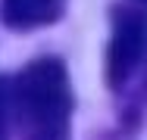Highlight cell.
<instances>
[{
  "label": "cell",
  "instance_id": "cell-2",
  "mask_svg": "<svg viewBox=\"0 0 147 140\" xmlns=\"http://www.w3.org/2000/svg\"><path fill=\"white\" fill-rule=\"evenodd\" d=\"M147 53V13L141 6L113 9V34L107 47V84L122 87Z\"/></svg>",
  "mask_w": 147,
  "mask_h": 140
},
{
  "label": "cell",
  "instance_id": "cell-1",
  "mask_svg": "<svg viewBox=\"0 0 147 140\" xmlns=\"http://www.w3.org/2000/svg\"><path fill=\"white\" fill-rule=\"evenodd\" d=\"M13 128L19 140H69L72 87L53 56L28 62L13 78Z\"/></svg>",
  "mask_w": 147,
  "mask_h": 140
},
{
  "label": "cell",
  "instance_id": "cell-4",
  "mask_svg": "<svg viewBox=\"0 0 147 140\" xmlns=\"http://www.w3.org/2000/svg\"><path fill=\"white\" fill-rule=\"evenodd\" d=\"M13 78H0V140H6L13 128Z\"/></svg>",
  "mask_w": 147,
  "mask_h": 140
},
{
  "label": "cell",
  "instance_id": "cell-5",
  "mask_svg": "<svg viewBox=\"0 0 147 140\" xmlns=\"http://www.w3.org/2000/svg\"><path fill=\"white\" fill-rule=\"evenodd\" d=\"M138 3H147V0H138Z\"/></svg>",
  "mask_w": 147,
  "mask_h": 140
},
{
  "label": "cell",
  "instance_id": "cell-3",
  "mask_svg": "<svg viewBox=\"0 0 147 140\" xmlns=\"http://www.w3.org/2000/svg\"><path fill=\"white\" fill-rule=\"evenodd\" d=\"M66 0H0L3 22L13 31H31V28L50 25L63 16Z\"/></svg>",
  "mask_w": 147,
  "mask_h": 140
}]
</instances>
